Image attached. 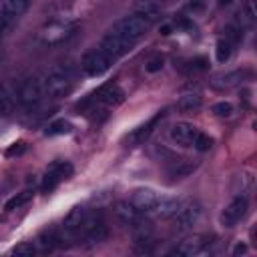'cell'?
<instances>
[{
	"mask_svg": "<svg viewBox=\"0 0 257 257\" xmlns=\"http://www.w3.org/2000/svg\"><path fill=\"white\" fill-rule=\"evenodd\" d=\"M0 92H2V86H0Z\"/></svg>",
	"mask_w": 257,
	"mask_h": 257,
	"instance_id": "39",
	"label": "cell"
},
{
	"mask_svg": "<svg viewBox=\"0 0 257 257\" xmlns=\"http://www.w3.org/2000/svg\"><path fill=\"white\" fill-rule=\"evenodd\" d=\"M28 6H30V0H4L2 12H0V28L6 30L8 26H12V22L28 10Z\"/></svg>",
	"mask_w": 257,
	"mask_h": 257,
	"instance_id": "11",
	"label": "cell"
},
{
	"mask_svg": "<svg viewBox=\"0 0 257 257\" xmlns=\"http://www.w3.org/2000/svg\"><path fill=\"white\" fill-rule=\"evenodd\" d=\"M231 0H221V6H225V4H229Z\"/></svg>",
	"mask_w": 257,
	"mask_h": 257,
	"instance_id": "38",
	"label": "cell"
},
{
	"mask_svg": "<svg viewBox=\"0 0 257 257\" xmlns=\"http://www.w3.org/2000/svg\"><path fill=\"white\" fill-rule=\"evenodd\" d=\"M203 106V98L199 94H183L179 100H177V108L181 112H195Z\"/></svg>",
	"mask_w": 257,
	"mask_h": 257,
	"instance_id": "21",
	"label": "cell"
},
{
	"mask_svg": "<svg viewBox=\"0 0 257 257\" xmlns=\"http://www.w3.org/2000/svg\"><path fill=\"white\" fill-rule=\"evenodd\" d=\"M161 34H165V36L171 34V26H163V28H161Z\"/></svg>",
	"mask_w": 257,
	"mask_h": 257,
	"instance_id": "37",
	"label": "cell"
},
{
	"mask_svg": "<svg viewBox=\"0 0 257 257\" xmlns=\"http://www.w3.org/2000/svg\"><path fill=\"white\" fill-rule=\"evenodd\" d=\"M193 147H195L199 153H207V151L213 147V139H211L209 135H205V133H197V137H195V141H193Z\"/></svg>",
	"mask_w": 257,
	"mask_h": 257,
	"instance_id": "27",
	"label": "cell"
},
{
	"mask_svg": "<svg viewBox=\"0 0 257 257\" xmlns=\"http://www.w3.org/2000/svg\"><path fill=\"white\" fill-rule=\"evenodd\" d=\"M149 28H151V22H149L147 18H143V16H139V14H128V16L118 18V20L112 24L110 32L120 34V36L131 38V40H139Z\"/></svg>",
	"mask_w": 257,
	"mask_h": 257,
	"instance_id": "3",
	"label": "cell"
},
{
	"mask_svg": "<svg viewBox=\"0 0 257 257\" xmlns=\"http://www.w3.org/2000/svg\"><path fill=\"white\" fill-rule=\"evenodd\" d=\"M201 217H203L201 203H197V201L185 203L179 209V213L175 215V227H177V231H189V229H193L201 221Z\"/></svg>",
	"mask_w": 257,
	"mask_h": 257,
	"instance_id": "9",
	"label": "cell"
},
{
	"mask_svg": "<svg viewBox=\"0 0 257 257\" xmlns=\"http://www.w3.org/2000/svg\"><path fill=\"white\" fill-rule=\"evenodd\" d=\"M193 169H195L193 163H189V161H181V163H177V165L171 169V177H185V175H189Z\"/></svg>",
	"mask_w": 257,
	"mask_h": 257,
	"instance_id": "29",
	"label": "cell"
},
{
	"mask_svg": "<svg viewBox=\"0 0 257 257\" xmlns=\"http://www.w3.org/2000/svg\"><path fill=\"white\" fill-rule=\"evenodd\" d=\"M44 96V90H42V82L34 76H28L24 78L20 84H18V90H16V98L18 102L24 106V108H34L36 104H40Z\"/></svg>",
	"mask_w": 257,
	"mask_h": 257,
	"instance_id": "5",
	"label": "cell"
},
{
	"mask_svg": "<svg viewBox=\"0 0 257 257\" xmlns=\"http://www.w3.org/2000/svg\"><path fill=\"white\" fill-rule=\"evenodd\" d=\"M183 205H185V199H181V197H159L153 213L157 217L169 219V217H175Z\"/></svg>",
	"mask_w": 257,
	"mask_h": 257,
	"instance_id": "17",
	"label": "cell"
},
{
	"mask_svg": "<svg viewBox=\"0 0 257 257\" xmlns=\"http://www.w3.org/2000/svg\"><path fill=\"white\" fill-rule=\"evenodd\" d=\"M34 253H36V245L28 243V241H22V243H18V245L12 249V255H18V257H30V255H34Z\"/></svg>",
	"mask_w": 257,
	"mask_h": 257,
	"instance_id": "28",
	"label": "cell"
},
{
	"mask_svg": "<svg viewBox=\"0 0 257 257\" xmlns=\"http://www.w3.org/2000/svg\"><path fill=\"white\" fill-rule=\"evenodd\" d=\"M86 215H88V211H86L84 207H80V205L72 207V209L66 213L64 221H62L64 233H66L68 237H74V239H78V235H80V229H82V225H84V221H86Z\"/></svg>",
	"mask_w": 257,
	"mask_h": 257,
	"instance_id": "15",
	"label": "cell"
},
{
	"mask_svg": "<svg viewBox=\"0 0 257 257\" xmlns=\"http://www.w3.org/2000/svg\"><path fill=\"white\" fill-rule=\"evenodd\" d=\"M74 173V167L68 161H52L44 173L42 179V191H52L58 187V183L66 181Z\"/></svg>",
	"mask_w": 257,
	"mask_h": 257,
	"instance_id": "7",
	"label": "cell"
},
{
	"mask_svg": "<svg viewBox=\"0 0 257 257\" xmlns=\"http://www.w3.org/2000/svg\"><path fill=\"white\" fill-rule=\"evenodd\" d=\"M209 237H205V235H193V237H187V239H183L175 249H173V253H177V255H181V257H193V255H201V253H205L207 249H209Z\"/></svg>",
	"mask_w": 257,
	"mask_h": 257,
	"instance_id": "10",
	"label": "cell"
},
{
	"mask_svg": "<svg viewBox=\"0 0 257 257\" xmlns=\"http://www.w3.org/2000/svg\"><path fill=\"white\" fill-rule=\"evenodd\" d=\"M42 82V90L46 96H52V98H58V96H64L70 92L72 88V78L68 74V70L64 66H52L44 78L40 80Z\"/></svg>",
	"mask_w": 257,
	"mask_h": 257,
	"instance_id": "1",
	"label": "cell"
},
{
	"mask_svg": "<svg viewBox=\"0 0 257 257\" xmlns=\"http://www.w3.org/2000/svg\"><path fill=\"white\" fill-rule=\"evenodd\" d=\"M161 68H163V56H159V54L153 56V58H149V62L145 64V70L151 72V74H153V72H159Z\"/></svg>",
	"mask_w": 257,
	"mask_h": 257,
	"instance_id": "34",
	"label": "cell"
},
{
	"mask_svg": "<svg viewBox=\"0 0 257 257\" xmlns=\"http://www.w3.org/2000/svg\"><path fill=\"white\" fill-rule=\"evenodd\" d=\"M189 68H191V70H207V68H209V62H207V58L199 56V58L189 60Z\"/></svg>",
	"mask_w": 257,
	"mask_h": 257,
	"instance_id": "35",
	"label": "cell"
},
{
	"mask_svg": "<svg viewBox=\"0 0 257 257\" xmlns=\"http://www.w3.org/2000/svg\"><path fill=\"white\" fill-rule=\"evenodd\" d=\"M231 48H233V44L227 38H219L217 44H215V58H217V62H227L229 56H231Z\"/></svg>",
	"mask_w": 257,
	"mask_h": 257,
	"instance_id": "25",
	"label": "cell"
},
{
	"mask_svg": "<svg viewBox=\"0 0 257 257\" xmlns=\"http://www.w3.org/2000/svg\"><path fill=\"white\" fill-rule=\"evenodd\" d=\"M157 201H159V193H155L153 189H147V187L135 189L133 195H131V199H128V203H131L141 215L153 211L155 205H157Z\"/></svg>",
	"mask_w": 257,
	"mask_h": 257,
	"instance_id": "14",
	"label": "cell"
},
{
	"mask_svg": "<svg viewBox=\"0 0 257 257\" xmlns=\"http://www.w3.org/2000/svg\"><path fill=\"white\" fill-rule=\"evenodd\" d=\"M114 215H116V219H118L120 223H124V225H128V227L141 217V213H139L128 201H120V203L114 207Z\"/></svg>",
	"mask_w": 257,
	"mask_h": 257,
	"instance_id": "20",
	"label": "cell"
},
{
	"mask_svg": "<svg viewBox=\"0 0 257 257\" xmlns=\"http://www.w3.org/2000/svg\"><path fill=\"white\" fill-rule=\"evenodd\" d=\"M251 76V72L249 70H241V68H237V70H231V72H225V74H221V76H217L215 80H213V86L215 88H231V86H237V84H241L243 80H247Z\"/></svg>",
	"mask_w": 257,
	"mask_h": 257,
	"instance_id": "18",
	"label": "cell"
},
{
	"mask_svg": "<svg viewBox=\"0 0 257 257\" xmlns=\"http://www.w3.org/2000/svg\"><path fill=\"white\" fill-rule=\"evenodd\" d=\"M106 237H108V227H106L102 215L100 213H88L86 221L80 229L78 239H84L88 245H96V243L104 241Z\"/></svg>",
	"mask_w": 257,
	"mask_h": 257,
	"instance_id": "4",
	"label": "cell"
},
{
	"mask_svg": "<svg viewBox=\"0 0 257 257\" xmlns=\"http://www.w3.org/2000/svg\"><path fill=\"white\" fill-rule=\"evenodd\" d=\"M72 34H74V22L64 20V18H54V20H50L42 26L40 42L46 44V46H54V44H62Z\"/></svg>",
	"mask_w": 257,
	"mask_h": 257,
	"instance_id": "2",
	"label": "cell"
},
{
	"mask_svg": "<svg viewBox=\"0 0 257 257\" xmlns=\"http://www.w3.org/2000/svg\"><path fill=\"white\" fill-rule=\"evenodd\" d=\"M241 16L247 18V24H251L257 18V10H255V0H245L243 8H241Z\"/></svg>",
	"mask_w": 257,
	"mask_h": 257,
	"instance_id": "31",
	"label": "cell"
},
{
	"mask_svg": "<svg viewBox=\"0 0 257 257\" xmlns=\"http://www.w3.org/2000/svg\"><path fill=\"white\" fill-rule=\"evenodd\" d=\"M26 149H28V145H26L24 141H18V143H14V145H10V147L6 149V157H8V159L20 157V155L26 153Z\"/></svg>",
	"mask_w": 257,
	"mask_h": 257,
	"instance_id": "32",
	"label": "cell"
},
{
	"mask_svg": "<svg viewBox=\"0 0 257 257\" xmlns=\"http://www.w3.org/2000/svg\"><path fill=\"white\" fill-rule=\"evenodd\" d=\"M233 104L229 102V100H221V102H215L213 104V112L217 114V116H231L233 114Z\"/></svg>",
	"mask_w": 257,
	"mask_h": 257,
	"instance_id": "30",
	"label": "cell"
},
{
	"mask_svg": "<svg viewBox=\"0 0 257 257\" xmlns=\"http://www.w3.org/2000/svg\"><path fill=\"white\" fill-rule=\"evenodd\" d=\"M133 10H135V14L147 18L149 22H155L161 14V4L157 0H137L133 4Z\"/></svg>",
	"mask_w": 257,
	"mask_h": 257,
	"instance_id": "19",
	"label": "cell"
},
{
	"mask_svg": "<svg viewBox=\"0 0 257 257\" xmlns=\"http://www.w3.org/2000/svg\"><path fill=\"white\" fill-rule=\"evenodd\" d=\"M135 42H137V40H131V38H124V36H120V34L108 32V34H104V36H102V40H100V46H98V48H100V50H104V52L114 60V58H118V56L128 54V52L133 50Z\"/></svg>",
	"mask_w": 257,
	"mask_h": 257,
	"instance_id": "8",
	"label": "cell"
},
{
	"mask_svg": "<svg viewBox=\"0 0 257 257\" xmlns=\"http://www.w3.org/2000/svg\"><path fill=\"white\" fill-rule=\"evenodd\" d=\"M32 191H22V193H18V195H14L12 199H8L6 201V205H4V209L6 211H14V209H20L22 205H26L30 199H32Z\"/></svg>",
	"mask_w": 257,
	"mask_h": 257,
	"instance_id": "26",
	"label": "cell"
},
{
	"mask_svg": "<svg viewBox=\"0 0 257 257\" xmlns=\"http://www.w3.org/2000/svg\"><path fill=\"white\" fill-rule=\"evenodd\" d=\"M245 251H247V247H245L243 243H237V245H235V249H233V255H243Z\"/></svg>",
	"mask_w": 257,
	"mask_h": 257,
	"instance_id": "36",
	"label": "cell"
},
{
	"mask_svg": "<svg viewBox=\"0 0 257 257\" xmlns=\"http://www.w3.org/2000/svg\"><path fill=\"white\" fill-rule=\"evenodd\" d=\"M161 118H163V112H157V114H155V116H153V118H151L147 124L139 126V128H137V131L131 135V141H133V143H143V141H145V139H147V137L153 133V128L157 126V122H159Z\"/></svg>",
	"mask_w": 257,
	"mask_h": 257,
	"instance_id": "22",
	"label": "cell"
},
{
	"mask_svg": "<svg viewBox=\"0 0 257 257\" xmlns=\"http://www.w3.org/2000/svg\"><path fill=\"white\" fill-rule=\"evenodd\" d=\"M60 241L62 239L54 231H46L38 237V247H40V251H52L56 245H60Z\"/></svg>",
	"mask_w": 257,
	"mask_h": 257,
	"instance_id": "24",
	"label": "cell"
},
{
	"mask_svg": "<svg viewBox=\"0 0 257 257\" xmlns=\"http://www.w3.org/2000/svg\"><path fill=\"white\" fill-rule=\"evenodd\" d=\"M245 213H247V199H245L243 195H237V197L223 209V213H221V223H223L225 227H233V225H237V223L245 217Z\"/></svg>",
	"mask_w": 257,
	"mask_h": 257,
	"instance_id": "13",
	"label": "cell"
},
{
	"mask_svg": "<svg viewBox=\"0 0 257 257\" xmlns=\"http://www.w3.org/2000/svg\"><path fill=\"white\" fill-rule=\"evenodd\" d=\"M94 100L104 104V106H118L124 102V90L116 84V82H106L102 84L94 94Z\"/></svg>",
	"mask_w": 257,
	"mask_h": 257,
	"instance_id": "12",
	"label": "cell"
},
{
	"mask_svg": "<svg viewBox=\"0 0 257 257\" xmlns=\"http://www.w3.org/2000/svg\"><path fill=\"white\" fill-rule=\"evenodd\" d=\"M12 112V98L2 90L0 92V116H6Z\"/></svg>",
	"mask_w": 257,
	"mask_h": 257,
	"instance_id": "33",
	"label": "cell"
},
{
	"mask_svg": "<svg viewBox=\"0 0 257 257\" xmlns=\"http://www.w3.org/2000/svg\"><path fill=\"white\" fill-rule=\"evenodd\" d=\"M197 133H199V131H197L195 124H191V122H177V124L171 126L169 137H171V141L177 143L179 147H193V141H195Z\"/></svg>",
	"mask_w": 257,
	"mask_h": 257,
	"instance_id": "16",
	"label": "cell"
},
{
	"mask_svg": "<svg viewBox=\"0 0 257 257\" xmlns=\"http://www.w3.org/2000/svg\"><path fill=\"white\" fill-rule=\"evenodd\" d=\"M112 62H114V60H112L104 50L92 48V50L84 52V56H82V70H84L88 76H100V74H104V72L112 66Z\"/></svg>",
	"mask_w": 257,
	"mask_h": 257,
	"instance_id": "6",
	"label": "cell"
},
{
	"mask_svg": "<svg viewBox=\"0 0 257 257\" xmlns=\"http://www.w3.org/2000/svg\"><path fill=\"white\" fill-rule=\"evenodd\" d=\"M68 133H72V122H68L64 118L50 122L46 128V137H58V135H68Z\"/></svg>",
	"mask_w": 257,
	"mask_h": 257,
	"instance_id": "23",
	"label": "cell"
}]
</instances>
